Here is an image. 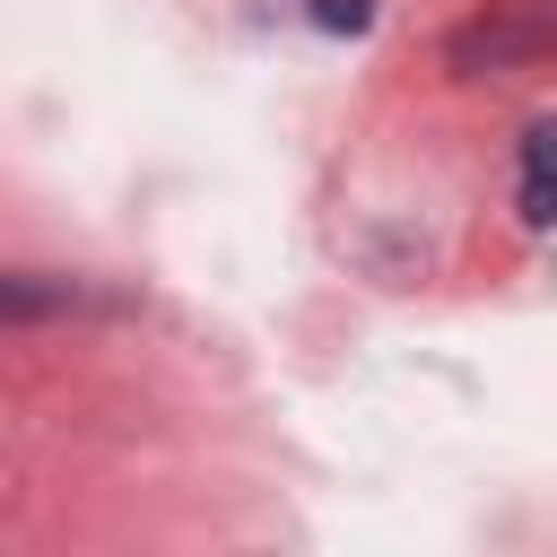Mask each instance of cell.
<instances>
[{"label": "cell", "instance_id": "1", "mask_svg": "<svg viewBox=\"0 0 557 557\" xmlns=\"http://www.w3.org/2000/svg\"><path fill=\"white\" fill-rule=\"evenodd\" d=\"M557 52V9L548 0H496L479 26L453 35V61L461 70H531Z\"/></svg>", "mask_w": 557, "mask_h": 557}, {"label": "cell", "instance_id": "2", "mask_svg": "<svg viewBox=\"0 0 557 557\" xmlns=\"http://www.w3.org/2000/svg\"><path fill=\"white\" fill-rule=\"evenodd\" d=\"M513 200H522V218H531V226H557V122H531Z\"/></svg>", "mask_w": 557, "mask_h": 557}, {"label": "cell", "instance_id": "3", "mask_svg": "<svg viewBox=\"0 0 557 557\" xmlns=\"http://www.w3.org/2000/svg\"><path fill=\"white\" fill-rule=\"evenodd\" d=\"M61 305H70L61 278H17V270H0V322H44V313H61Z\"/></svg>", "mask_w": 557, "mask_h": 557}, {"label": "cell", "instance_id": "4", "mask_svg": "<svg viewBox=\"0 0 557 557\" xmlns=\"http://www.w3.org/2000/svg\"><path fill=\"white\" fill-rule=\"evenodd\" d=\"M313 17H322L331 35H366V17H374V0H313Z\"/></svg>", "mask_w": 557, "mask_h": 557}]
</instances>
